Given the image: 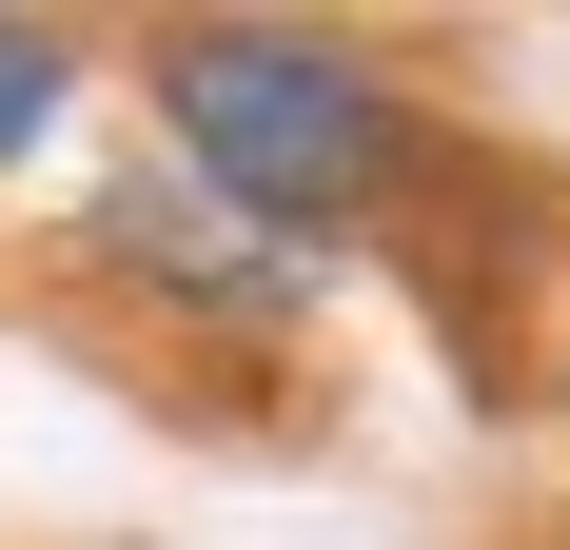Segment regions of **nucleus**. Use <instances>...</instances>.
Returning a JSON list of instances; mask_svg holds the SVG:
<instances>
[{
	"label": "nucleus",
	"mask_w": 570,
	"mask_h": 550,
	"mask_svg": "<svg viewBox=\"0 0 570 550\" xmlns=\"http://www.w3.org/2000/svg\"><path fill=\"white\" fill-rule=\"evenodd\" d=\"M158 118L197 138V177H217L236 217H276V236L374 217L394 158H413L394 79H374L354 40H276V20H197V40H158Z\"/></svg>",
	"instance_id": "nucleus-1"
},
{
	"label": "nucleus",
	"mask_w": 570,
	"mask_h": 550,
	"mask_svg": "<svg viewBox=\"0 0 570 550\" xmlns=\"http://www.w3.org/2000/svg\"><path fill=\"white\" fill-rule=\"evenodd\" d=\"M40 99H59V40H40V20H0V158L40 138Z\"/></svg>",
	"instance_id": "nucleus-2"
}]
</instances>
